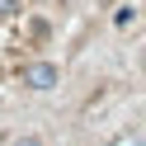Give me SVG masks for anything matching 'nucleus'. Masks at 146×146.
Listing matches in <instances>:
<instances>
[{
	"mask_svg": "<svg viewBox=\"0 0 146 146\" xmlns=\"http://www.w3.org/2000/svg\"><path fill=\"white\" fill-rule=\"evenodd\" d=\"M24 85H29V90H52V85H57V66H52V61L24 66Z\"/></svg>",
	"mask_w": 146,
	"mask_h": 146,
	"instance_id": "obj_1",
	"label": "nucleus"
},
{
	"mask_svg": "<svg viewBox=\"0 0 146 146\" xmlns=\"http://www.w3.org/2000/svg\"><path fill=\"white\" fill-rule=\"evenodd\" d=\"M14 146H42V141H38V137H24V141H14Z\"/></svg>",
	"mask_w": 146,
	"mask_h": 146,
	"instance_id": "obj_2",
	"label": "nucleus"
}]
</instances>
